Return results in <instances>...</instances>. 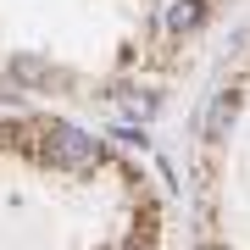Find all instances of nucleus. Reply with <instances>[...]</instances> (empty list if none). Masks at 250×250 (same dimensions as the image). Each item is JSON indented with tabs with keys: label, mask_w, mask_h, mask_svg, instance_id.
I'll use <instances>...</instances> for the list:
<instances>
[{
	"label": "nucleus",
	"mask_w": 250,
	"mask_h": 250,
	"mask_svg": "<svg viewBox=\"0 0 250 250\" xmlns=\"http://www.w3.org/2000/svg\"><path fill=\"white\" fill-rule=\"evenodd\" d=\"M223 117H233V100H217V106H211V123H206V128L217 134V128H223Z\"/></svg>",
	"instance_id": "nucleus-4"
},
{
	"label": "nucleus",
	"mask_w": 250,
	"mask_h": 250,
	"mask_svg": "<svg viewBox=\"0 0 250 250\" xmlns=\"http://www.w3.org/2000/svg\"><path fill=\"white\" fill-rule=\"evenodd\" d=\"M50 156L62 161V167H95V161H100V145H95L89 134H83V128L62 123V128L50 134Z\"/></svg>",
	"instance_id": "nucleus-1"
},
{
	"label": "nucleus",
	"mask_w": 250,
	"mask_h": 250,
	"mask_svg": "<svg viewBox=\"0 0 250 250\" xmlns=\"http://www.w3.org/2000/svg\"><path fill=\"white\" fill-rule=\"evenodd\" d=\"M117 111H128V117H150V111H156V95H117Z\"/></svg>",
	"instance_id": "nucleus-3"
},
{
	"label": "nucleus",
	"mask_w": 250,
	"mask_h": 250,
	"mask_svg": "<svg viewBox=\"0 0 250 250\" xmlns=\"http://www.w3.org/2000/svg\"><path fill=\"white\" fill-rule=\"evenodd\" d=\"M200 17H206V11H200V0H178V6L167 11V28H172V34H184V28H195Z\"/></svg>",
	"instance_id": "nucleus-2"
}]
</instances>
